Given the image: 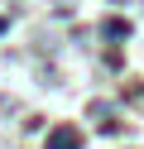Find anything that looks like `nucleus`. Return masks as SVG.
Here are the masks:
<instances>
[{
  "instance_id": "1",
  "label": "nucleus",
  "mask_w": 144,
  "mask_h": 149,
  "mask_svg": "<svg viewBox=\"0 0 144 149\" xmlns=\"http://www.w3.org/2000/svg\"><path fill=\"white\" fill-rule=\"evenodd\" d=\"M53 149H77V135H72V130H58V135H53Z\"/></svg>"
}]
</instances>
